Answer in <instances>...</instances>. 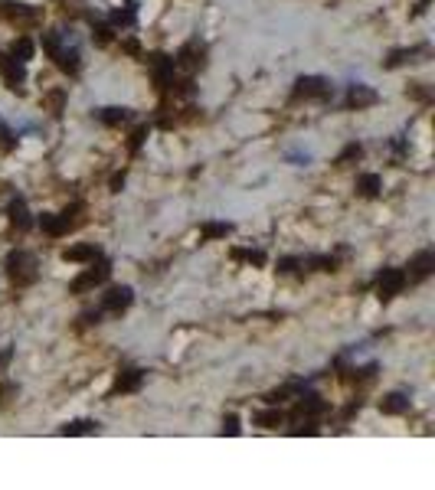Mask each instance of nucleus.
<instances>
[{"label":"nucleus","instance_id":"nucleus-1","mask_svg":"<svg viewBox=\"0 0 435 490\" xmlns=\"http://www.w3.org/2000/svg\"><path fill=\"white\" fill-rule=\"evenodd\" d=\"M7 275H10V281L17 287H26V285H33L36 281V255L33 252H10V258H7Z\"/></svg>","mask_w":435,"mask_h":490},{"label":"nucleus","instance_id":"nucleus-2","mask_svg":"<svg viewBox=\"0 0 435 490\" xmlns=\"http://www.w3.org/2000/svg\"><path fill=\"white\" fill-rule=\"evenodd\" d=\"M402 287H406V271H400V268H386L383 275H380V281H376V291H380L383 301L396 297Z\"/></svg>","mask_w":435,"mask_h":490},{"label":"nucleus","instance_id":"nucleus-3","mask_svg":"<svg viewBox=\"0 0 435 490\" xmlns=\"http://www.w3.org/2000/svg\"><path fill=\"white\" fill-rule=\"evenodd\" d=\"M295 95H298V98H327V95H331V85L317 76H301L298 82H295Z\"/></svg>","mask_w":435,"mask_h":490},{"label":"nucleus","instance_id":"nucleus-4","mask_svg":"<svg viewBox=\"0 0 435 490\" xmlns=\"http://www.w3.org/2000/svg\"><path fill=\"white\" fill-rule=\"evenodd\" d=\"M108 278V262H98L95 268H89V271H82L76 281H72V291L76 295H82V291H89V287H95V285H102V281Z\"/></svg>","mask_w":435,"mask_h":490},{"label":"nucleus","instance_id":"nucleus-5","mask_svg":"<svg viewBox=\"0 0 435 490\" xmlns=\"http://www.w3.org/2000/svg\"><path fill=\"white\" fill-rule=\"evenodd\" d=\"M131 297H135V291H131V287H111L108 295L102 297V311H108V314H121V311H128Z\"/></svg>","mask_w":435,"mask_h":490},{"label":"nucleus","instance_id":"nucleus-6","mask_svg":"<svg viewBox=\"0 0 435 490\" xmlns=\"http://www.w3.org/2000/svg\"><path fill=\"white\" fill-rule=\"evenodd\" d=\"M203 56H206V50L200 46V42H187V46H183V50L177 52L174 66H180V69H187V72H193V69L203 66Z\"/></svg>","mask_w":435,"mask_h":490},{"label":"nucleus","instance_id":"nucleus-7","mask_svg":"<svg viewBox=\"0 0 435 490\" xmlns=\"http://www.w3.org/2000/svg\"><path fill=\"white\" fill-rule=\"evenodd\" d=\"M147 62H151V69H154V82H157V89H167V85H174V59L161 56V52H154Z\"/></svg>","mask_w":435,"mask_h":490},{"label":"nucleus","instance_id":"nucleus-8","mask_svg":"<svg viewBox=\"0 0 435 490\" xmlns=\"http://www.w3.org/2000/svg\"><path fill=\"white\" fill-rule=\"evenodd\" d=\"M380 102V95L370 89V85H350L347 89V105L350 108H370V105H376Z\"/></svg>","mask_w":435,"mask_h":490},{"label":"nucleus","instance_id":"nucleus-9","mask_svg":"<svg viewBox=\"0 0 435 490\" xmlns=\"http://www.w3.org/2000/svg\"><path fill=\"white\" fill-rule=\"evenodd\" d=\"M409 275L416 281H422V278H429L432 275V268H435V252H419L416 258H412V265H409Z\"/></svg>","mask_w":435,"mask_h":490},{"label":"nucleus","instance_id":"nucleus-10","mask_svg":"<svg viewBox=\"0 0 435 490\" xmlns=\"http://www.w3.org/2000/svg\"><path fill=\"white\" fill-rule=\"evenodd\" d=\"M0 72H4V79H7L13 89H17L20 82L26 79V72H23V62L20 59H13V56H7V59H0Z\"/></svg>","mask_w":435,"mask_h":490},{"label":"nucleus","instance_id":"nucleus-11","mask_svg":"<svg viewBox=\"0 0 435 490\" xmlns=\"http://www.w3.org/2000/svg\"><path fill=\"white\" fill-rule=\"evenodd\" d=\"M409 409V396H402V392H390V396H383V402H380V412L383 415H402Z\"/></svg>","mask_w":435,"mask_h":490},{"label":"nucleus","instance_id":"nucleus-12","mask_svg":"<svg viewBox=\"0 0 435 490\" xmlns=\"http://www.w3.org/2000/svg\"><path fill=\"white\" fill-rule=\"evenodd\" d=\"M141 382H145V372L141 370H125L118 376V382H115V392H137Z\"/></svg>","mask_w":435,"mask_h":490},{"label":"nucleus","instance_id":"nucleus-13","mask_svg":"<svg viewBox=\"0 0 435 490\" xmlns=\"http://www.w3.org/2000/svg\"><path fill=\"white\" fill-rule=\"evenodd\" d=\"M98 258V249L95 245H72L62 252V262H95Z\"/></svg>","mask_w":435,"mask_h":490},{"label":"nucleus","instance_id":"nucleus-14","mask_svg":"<svg viewBox=\"0 0 435 490\" xmlns=\"http://www.w3.org/2000/svg\"><path fill=\"white\" fill-rule=\"evenodd\" d=\"M354 186H357V193H360V196H367V200H373V196L380 193V190H383V180L376 177V173H360L357 183H354Z\"/></svg>","mask_w":435,"mask_h":490},{"label":"nucleus","instance_id":"nucleus-15","mask_svg":"<svg viewBox=\"0 0 435 490\" xmlns=\"http://www.w3.org/2000/svg\"><path fill=\"white\" fill-rule=\"evenodd\" d=\"M40 229L50 232V236H62L69 229V216H56V212H43L40 216Z\"/></svg>","mask_w":435,"mask_h":490},{"label":"nucleus","instance_id":"nucleus-16","mask_svg":"<svg viewBox=\"0 0 435 490\" xmlns=\"http://www.w3.org/2000/svg\"><path fill=\"white\" fill-rule=\"evenodd\" d=\"M327 412V402L324 399H317V396H301L298 409H295V418H301V415H321Z\"/></svg>","mask_w":435,"mask_h":490},{"label":"nucleus","instance_id":"nucleus-17","mask_svg":"<svg viewBox=\"0 0 435 490\" xmlns=\"http://www.w3.org/2000/svg\"><path fill=\"white\" fill-rule=\"evenodd\" d=\"M252 422L262 425V428H278V425L285 422V415H282V409H265V412L252 415Z\"/></svg>","mask_w":435,"mask_h":490},{"label":"nucleus","instance_id":"nucleus-18","mask_svg":"<svg viewBox=\"0 0 435 490\" xmlns=\"http://www.w3.org/2000/svg\"><path fill=\"white\" fill-rule=\"evenodd\" d=\"M10 222L17 229H30V212H26L23 200H13V203H10Z\"/></svg>","mask_w":435,"mask_h":490},{"label":"nucleus","instance_id":"nucleus-19","mask_svg":"<svg viewBox=\"0 0 435 490\" xmlns=\"http://www.w3.org/2000/svg\"><path fill=\"white\" fill-rule=\"evenodd\" d=\"M7 13H10V20H17V23H33L40 13H36L33 7H26V4H7Z\"/></svg>","mask_w":435,"mask_h":490},{"label":"nucleus","instance_id":"nucleus-20","mask_svg":"<svg viewBox=\"0 0 435 490\" xmlns=\"http://www.w3.org/2000/svg\"><path fill=\"white\" fill-rule=\"evenodd\" d=\"M98 118H102V125L118 127V125L128 121V108H102V111H98Z\"/></svg>","mask_w":435,"mask_h":490},{"label":"nucleus","instance_id":"nucleus-21","mask_svg":"<svg viewBox=\"0 0 435 490\" xmlns=\"http://www.w3.org/2000/svg\"><path fill=\"white\" fill-rule=\"evenodd\" d=\"M52 59L60 62V69L62 72H79V52L76 50H60Z\"/></svg>","mask_w":435,"mask_h":490},{"label":"nucleus","instance_id":"nucleus-22","mask_svg":"<svg viewBox=\"0 0 435 490\" xmlns=\"http://www.w3.org/2000/svg\"><path fill=\"white\" fill-rule=\"evenodd\" d=\"M10 56L20 62H26L30 56H33V40H26V36H20V40H13V46H10Z\"/></svg>","mask_w":435,"mask_h":490},{"label":"nucleus","instance_id":"nucleus-23","mask_svg":"<svg viewBox=\"0 0 435 490\" xmlns=\"http://www.w3.org/2000/svg\"><path fill=\"white\" fill-rule=\"evenodd\" d=\"M230 232H232L230 222H206V226L200 229V236L203 239H226Z\"/></svg>","mask_w":435,"mask_h":490},{"label":"nucleus","instance_id":"nucleus-24","mask_svg":"<svg viewBox=\"0 0 435 490\" xmlns=\"http://www.w3.org/2000/svg\"><path fill=\"white\" fill-rule=\"evenodd\" d=\"M98 425L92 422V418H79V422H69L62 425V435H89V431H95Z\"/></svg>","mask_w":435,"mask_h":490},{"label":"nucleus","instance_id":"nucleus-25","mask_svg":"<svg viewBox=\"0 0 435 490\" xmlns=\"http://www.w3.org/2000/svg\"><path fill=\"white\" fill-rule=\"evenodd\" d=\"M111 23L115 26H131L135 23V4H128L125 10H115V13H111Z\"/></svg>","mask_w":435,"mask_h":490},{"label":"nucleus","instance_id":"nucleus-26","mask_svg":"<svg viewBox=\"0 0 435 490\" xmlns=\"http://www.w3.org/2000/svg\"><path fill=\"white\" fill-rule=\"evenodd\" d=\"M43 50L50 52V56H56V52L62 50V42H60V33H43Z\"/></svg>","mask_w":435,"mask_h":490},{"label":"nucleus","instance_id":"nucleus-27","mask_svg":"<svg viewBox=\"0 0 435 490\" xmlns=\"http://www.w3.org/2000/svg\"><path fill=\"white\" fill-rule=\"evenodd\" d=\"M222 431H226V435H239V418H236V415H226V418H222Z\"/></svg>","mask_w":435,"mask_h":490},{"label":"nucleus","instance_id":"nucleus-28","mask_svg":"<svg viewBox=\"0 0 435 490\" xmlns=\"http://www.w3.org/2000/svg\"><path fill=\"white\" fill-rule=\"evenodd\" d=\"M360 154H363V151H360V144H350L347 151L337 157V164H347V161H354V157H360Z\"/></svg>","mask_w":435,"mask_h":490},{"label":"nucleus","instance_id":"nucleus-29","mask_svg":"<svg viewBox=\"0 0 435 490\" xmlns=\"http://www.w3.org/2000/svg\"><path fill=\"white\" fill-rule=\"evenodd\" d=\"M95 40H98V42H108L111 40V30L105 23H98V26H95Z\"/></svg>","mask_w":435,"mask_h":490},{"label":"nucleus","instance_id":"nucleus-30","mask_svg":"<svg viewBox=\"0 0 435 490\" xmlns=\"http://www.w3.org/2000/svg\"><path fill=\"white\" fill-rule=\"evenodd\" d=\"M145 137H147V127H137V131H135V137H131V151H137Z\"/></svg>","mask_w":435,"mask_h":490},{"label":"nucleus","instance_id":"nucleus-31","mask_svg":"<svg viewBox=\"0 0 435 490\" xmlns=\"http://www.w3.org/2000/svg\"><path fill=\"white\" fill-rule=\"evenodd\" d=\"M13 392H17V386H13V382H4V386H0V399H4V402H7Z\"/></svg>","mask_w":435,"mask_h":490},{"label":"nucleus","instance_id":"nucleus-32","mask_svg":"<svg viewBox=\"0 0 435 490\" xmlns=\"http://www.w3.org/2000/svg\"><path fill=\"white\" fill-rule=\"evenodd\" d=\"M46 102L52 105V111H60L62 108V92H50V98H46Z\"/></svg>","mask_w":435,"mask_h":490},{"label":"nucleus","instance_id":"nucleus-33","mask_svg":"<svg viewBox=\"0 0 435 490\" xmlns=\"http://www.w3.org/2000/svg\"><path fill=\"white\" fill-rule=\"evenodd\" d=\"M121 186H125V173H118V177H111V190H115V193H118Z\"/></svg>","mask_w":435,"mask_h":490},{"label":"nucleus","instance_id":"nucleus-34","mask_svg":"<svg viewBox=\"0 0 435 490\" xmlns=\"http://www.w3.org/2000/svg\"><path fill=\"white\" fill-rule=\"evenodd\" d=\"M295 265H298V262H295V258H285V262L278 265V271H291V268H295Z\"/></svg>","mask_w":435,"mask_h":490},{"label":"nucleus","instance_id":"nucleus-35","mask_svg":"<svg viewBox=\"0 0 435 490\" xmlns=\"http://www.w3.org/2000/svg\"><path fill=\"white\" fill-rule=\"evenodd\" d=\"M10 356H13V353H10V350H4V353H0V370H4V366L10 363Z\"/></svg>","mask_w":435,"mask_h":490},{"label":"nucleus","instance_id":"nucleus-36","mask_svg":"<svg viewBox=\"0 0 435 490\" xmlns=\"http://www.w3.org/2000/svg\"><path fill=\"white\" fill-rule=\"evenodd\" d=\"M429 4H432V0H419V13H422V10H426Z\"/></svg>","mask_w":435,"mask_h":490}]
</instances>
